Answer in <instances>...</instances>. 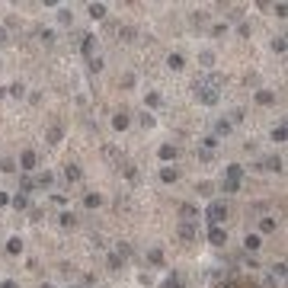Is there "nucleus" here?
Returning <instances> with one entry per match:
<instances>
[{
	"instance_id": "2eb2a0df",
	"label": "nucleus",
	"mask_w": 288,
	"mask_h": 288,
	"mask_svg": "<svg viewBox=\"0 0 288 288\" xmlns=\"http://www.w3.org/2000/svg\"><path fill=\"white\" fill-rule=\"evenodd\" d=\"M10 205L16 208V211H26V208H29V195H22V192H16V195H10Z\"/></svg>"
},
{
	"instance_id": "473e14b6",
	"label": "nucleus",
	"mask_w": 288,
	"mask_h": 288,
	"mask_svg": "<svg viewBox=\"0 0 288 288\" xmlns=\"http://www.w3.org/2000/svg\"><path fill=\"white\" fill-rule=\"evenodd\" d=\"M58 22H64V26H67V22H74V13L71 10H58Z\"/></svg>"
},
{
	"instance_id": "c03bdc74",
	"label": "nucleus",
	"mask_w": 288,
	"mask_h": 288,
	"mask_svg": "<svg viewBox=\"0 0 288 288\" xmlns=\"http://www.w3.org/2000/svg\"><path fill=\"white\" fill-rule=\"evenodd\" d=\"M10 42V32H6V26H0V45H6Z\"/></svg>"
},
{
	"instance_id": "6e6552de",
	"label": "nucleus",
	"mask_w": 288,
	"mask_h": 288,
	"mask_svg": "<svg viewBox=\"0 0 288 288\" xmlns=\"http://www.w3.org/2000/svg\"><path fill=\"white\" fill-rule=\"evenodd\" d=\"M224 176H227V183H240V179H244V166L240 163H231L224 170Z\"/></svg>"
},
{
	"instance_id": "58836bf2",
	"label": "nucleus",
	"mask_w": 288,
	"mask_h": 288,
	"mask_svg": "<svg viewBox=\"0 0 288 288\" xmlns=\"http://www.w3.org/2000/svg\"><path fill=\"white\" fill-rule=\"evenodd\" d=\"M90 71H103V58H100V55L90 58Z\"/></svg>"
},
{
	"instance_id": "7ed1b4c3",
	"label": "nucleus",
	"mask_w": 288,
	"mask_h": 288,
	"mask_svg": "<svg viewBox=\"0 0 288 288\" xmlns=\"http://www.w3.org/2000/svg\"><path fill=\"white\" fill-rule=\"evenodd\" d=\"M208 240H211V247H224V244H227L224 224H211V227H208Z\"/></svg>"
},
{
	"instance_id": "4be33fe9",
	"label": "nucleus",
	"mask_w": 288,
	"mask_h": 288,
	"mask_svg": "<svg viewBox=\"0 0 288 288\" xmlns=\"http://www.w3.org/2000/svg\"><path fill=\"white\" fill-rule=\"evenodd\" d=\"M61 138H64V128H61V125H51V128H48V144H58Z\"/></svg>"
},
{
	"instance_id": "f8f14e48",
	"label": "nucleus",
	"mask_w": 288,
	"mask_h": 288,
	"mask_svg": "<svg viewBox=\"0 0 288 288\" xmlns=\"http://www.w3.org/2000/svg\"><path fill=\"white\" fill-rule=\"evenodd\" d=\"M3 250H6V256H19L22 253V237H10Z\"/></svg>"
},
{
	"instance_id": "09e8293b",
	"label": "nucleus",
	"mask_w": 288,
	"mask_h": 288,
	"mask_svg": "<svg viewBox=\"0 0 288 288\" xmlns=\"http://www.w3.org/2000/svg\"><path fill=\"white\" fill-rule=\"evenodd\" d=\"M0 288H19V282H13V279H3V282H0Z\"/></svg>"
},
{
	"instance_id": "f03ea898",
	"label": "nucleus",
	"mask_w": 288,
	"mask_h": 288,
	"mask_svg": "<svg viewBox=\"0 0 288 288\" xmlns=\"http://www.w3.org/2000/svg\"><path fill=\"white\" fill-rule=\"evenodd\" d=\"M16 166H19L22 173H32V170H39V154H35L32 147H26V150H22V154H19Z\"/></svg>"
},
{
	"instance_id": "37998d69",
	"label": "nucleus",
	"mask_w": 288,
	"mask_h": 288,
	"mask_svg": "<svg viewBox=\"0 0 288 288\" xmlns=\"http://www.w3.org/2000/svg\"><path fill=\"white\" fill-rule=\"evenodd\" d=\"M122 87H125V90L135 87V74H125V77H122Z\"/></svg>"
},
{
	"instance_id": "f3484780",
	"label": "nucleus",
	"mask_w": 288,
	"mask_h": 288,
	"mask_svg": "<svg viewBox=\"0 0 288 288\" xmlns=\"http://www.w3.org/2000/svg\"><path fill=\"white\" fill-rule=\"evenodd\" d=\"M58 224L61 227H77V215H74V211H61V215H58Z\"/></svg>"
},
{
	"instance_id": "a19ab883",
	"label": "nucleus",
	"mask_w": 288,
	"mask_h": 288,
	"mask_svg": "<svg viewBox=\"0 0 288 288\" xmlns=\"http://www.w3.org/2000/svg\"><path fill=\"white\" fill-rule=\"evenodd\" d=\"M125 176H128V179H138V170H135L132 163H125Z\"/></svg>"
},
{
	"instance_id": "864d4df0",
	"label": "nucleus",
	"mask_w": 288,
	"mask_h": 288,
	"mask_svg": "<svg viewBox=\"0 0 288 288\" xmlns=\"http://www.w3.org/2000/svg\"><path fill=\"white\" fill-rule=\"evenodd\" d=\"M67 288H80V285H67Z\"/></svg>"
},
{
	"instance_id": "7c9ffc66",
	"label": "nucleus",
	"mask_w": 288,
	"mask_h": 288,
	"mask_svg": "<svg viewBox=\"0 0 288 288\" xmlns=\"http://www.w3.org/2000/svg\"><path fill=\"white\" fill-rule=\"evenodd\" d=\"M144 103H147L150 109H157V106H160L163 100H160V93H147V96H144Z\"/></svg>"
},
{
	"instance_id": "c756f323",
	"label": "nucleus",
	"mask_w": 288,
	"mask_h": 288,
	"mask_svg": "<svg viewBox=\"0 0 288 288\" xmlns=\"http://www.w3.org/2000/svg\"><path fill=\"white\" fill-rule=\"evenodd\" d=\"M218 147V138L215 135H205V138H202V150H215Z\"/></svg>"
},
{
	"instance_id": "423d86ee",
	"label": "nucleus",
	"mask_w": 288,
	"mask_h": 288,
	"mask_svg": "<svg viewBox=\"0 0 288 288\" xmlns=\"http://www.w3.org/2000/svg\"><path fill=\"white\" fill-rule=\"evenodd\" d=\"M176 179H179V170H176V166H170V163L160 166V183L170 186V183H176Z\"/></svg>"
},
{
	"instance_id": "de8ad7c7",
	"label": "nucleus",
	"mask_w": 288,
	"mask_h": 288,
	"mask_svg": "<svg viewBox=\"0 0 288 288\" xmlns=\"http://www.w3.org/2000/svg\"><path fill=\"white\" fill-rule=\"evenodd\" d=\"M122 35H125V42H132V39H135V29H132V26H125V29H122Z\"/></svg>"
},
{
	"instance_id": "ea45409f",
	"label": "nucleus",
	"mask_w": 288,
	"mask_h": 288,
	"mask_svg": "<svg viewBox=\"0 0 288 288\" xmlns=\"http://www.w3.org/2000/svg\"><path fill=\"white\" fill-rule=\"evenodd\" d=\"M221 189H224V192H237V189H240V183H227V179H224V183H221Z\"/></svg>"
},
{
	"instance_id": "20e7f679",
	"label": "nucleus",
	"mask_w": 288,
	"mask_h": 288,
	"mask_svg": "<svg viewBox=\"0 0 288 288\" xmlns=\"http://www.w3.org/2000/svg\"><path fill=\"white\" fill-rule=\"evenodd\" d=\"M179 215H183V221H199V205L183 202V205H179Z\"/></svg>"
},
{
	"instance_id": "9b49d317",
	"label": "nucleus",
	"mask_w": 288,
	"mask_h": 288,
	"mask_svg": "<svg viewBox=\"0 0 288 288\" xmlns=\"http://www.w3.org/2000/svg\"><path fill=\"white\" fill-rule=\"evenodd\" d=\"M80 176H83V173H80L77 163H67L64 166V179H67V183H80Z\"/></svg>"
},
{
	"instance_id": "cd10ccee",
	"label": "nucleus",
	"mask_w": 288,
	"mask_h": 288,
	"mask_svg": "<svg viewBox=\"0 0 288 288\" xmlns=\"http://www.w3.org/2000/svg\"><path fill=\"white\" fill-rule=\"evenodd\" d=\"M260 231H263V234H276V218H263V221H260Z\"/></svg>"
},
{
	"instance_id": "8fccbe9b",
	"label": "nucleus",
	"mask_w": 288,
	"mask_h": 288,
	"mask_svg": "<svg viewBox=\"0 0 288 288\" xmlns=\"http://www.w3.org/2000/svg\"><path fill=\"white\" fill-rule=\"evenodd\" d=\"M3 205H10V195H6V192H0V208H3Z\"/></svg>"
},
{
	"instance_id": "4c0bfd02",
	"label": "nucleus",
	"mask_w": 288,
	"mask_h": 288,
	"mask_svg": "<svg viewBox=\"0 0 288 288\" xmlns=\"http://www.w3.org/2000/svg\"><path fill=\"white\" fill-rule=\"evenodd\" d=\"M6 90H10V96H22V93H26V87H22V83H10Z\"/></svg>"
},
{
	"instance_id": "b1692460",
	"label": "nucleus",
	"mask_w": 288,
	"mask_h": 288,
	"mask_svg": "<svg viewBox=\"0 0 288 288\" xmlns=\"http://www.w3.org/2000/svg\"><path fill=\"white\" fill-rule=\"evenodd\" d=\"M208 35H211V39H221V35H227V22H215V26L208 29Z\"/></svg>"
},
{
	"instance_id": "603ef678",
	"label": "nucleus",
	"mask_w": 288,
	"mask_h": 288,
	"mask_svg": "<svg viewBox=\"0 0 288 288\" xmlns=\"http://www.w3.org/2000/svg\"><path fill=\"white\" fill-rule=\"evenodd\" d=\"M218 288H234V285H218Z\"/></svg>"
},
{
	"instance_id": "393cba45",
	"label": "nucleus",
	"mask_w": 288,
	"mask_h": 288,
	"mask_svg": "<svg viewBox=\"0 0 288 288\" xmlns=\"http://www.w3.org/2000/svg\"><path fill=\"white\" fill-rule=\"evenodd\" d=\"M87 13H90L93 19H103V16H106V6H103V3H90V6H87Z\"/></svg>"
},
{
	"instance_id": "3c124183",
	"label": "nucleus",
	"mask_w": 288,
	"mask_h": 288,
	"mask_svg": "<svg viewBox=\"0 0 288 288\" xmlns=\"http://www.w3.org/2000/svg\"><path fill=\"white\" fill-rule=\"evenodd\" d=\"M42 288H55V285H48V282H45V285H42Z\"/></svg>"
},
{
	"instance_id": "39448f33",
	"label": "nucleus",
	"mask_w": 288,
	"mask_h": 288,
	"mask_svg": "<svg viewBox=\"0 0 288 288\" xmlns=\"http://www.w3.org/2000/svg\"><path fill=\"white\" fill-rule=\"evenodd\" d=\"M176 154L179 150L173 147V144H160V147H157V157H160L163 163H170V160H176Z\"/></svg>"
},
{
	"instance_id": "72a5a7b5",
	"label": "nucleus",
	"mask_w": 288,
	"mask_h": 288,
	"mask_svg": "<svg viewBox=\"0 0 288 288\" xmlns=\"http://www.w3.org/2000/svg\"><path fill=\"white\" fill-rule=\"evenodd\" d=\"M160 288H183V282H179V276H170V279H166V282H163Z\"/></svg>"
},
{
	"instance_id": "9d476101",
	"label": "nucleus",
	"mask_w": 288,
	"mask_h": 288,
	"mask_svg": "<svg viewBox=\"0 0 288 288\" xmlns=\"http://www.w3.org/2000/svg\"><path fill=\"white\" fill-rule=\"evenodd\" d=\"M195 234H199V227H195L192 221H183V224H179V237H183V240H195Z\"/></svg>"
},
{
	"instance_id": "c85d7f7f",
	"label": "nucleus",
	"mask_w": 288,
	"mask_h": 288,
	"mask_svg": "<svg viewBox=\"0 0 288 288\" xmlns=\"http://www.w3.org/2000/svg\"><path fill=\"white\" fill-rule=\"evenodd\" d=\"M231 128H234V125L227 122V119H221V122L215 125V138H218V135H231Z\"/></svg>"
},
{
	"instance_id": "c9c22d12",
	"label": "nucleus",
	"mask_w": 288,
	"mask_h": 288,
	"mask_svg": "<svg viewBox=\"0 0 288 288\" xmlns=\"http://www.w3.org/2000/svg\"><path fill=\"white\" fill-rule=\"evenodd\" d=\"M272 141H285V125H276V128H272Z\"/></svg>"
},
{
	"instance_id": "6ab92c4d",
	"label": "nucleus",
	"mask_w": 288,
	"mask_h": 288,
	"mask_svg": "<svg viewBox=\"0 0 288 288\" xmlns=\"http://www.w3.org/2000/svg\"><path fill=\"white\" fill-rule=\"evenodd\" d=\"M256 103H260V106H272V103H276V93H272V90H260V93H256Z\"/></svg>"
},
{
	"instance_id": "e433bc0d",
	"label": "nucleus",
	"mask_w": 288,
	"mask_h": 288,
	"mask_svg": "<svg viewBox=\"0 0 288 288\" xmlns=\"http://www.w3.org/2000/svg\"><path fill=\"white\" fill-rule=\"evenodd\" d=\"M39 35H42V42H45V45H55V32H51V29H42Z\"/></svg>"
},
{
	"instance_id": "79ce46f5",
	"label": "nucleus",
	"mask_w": 288,
	"mask_h": 288,
	"mask_svg": "<svg viewBox=\"0 0 288 288\" xmlns=\"http://www.w3.org/2000/svg\"><path fill=\"white\" fill-rule=\"evenodd\" d=\"M272 276L282 279V276H285V263H276V266H272Z\"/></svg>"
},
{
	"instance_id": "ddd939ff",
	"label": "nucleus",
	"mask_w": 288,
	"mask_h": 288,
	"mask_svg": "<svg viewBox=\"0 0 288 288\" xmlns=\"http://www.w3.org/2000/svg\"><path fill=\"white\" fill-rule=\"evenodd\" d=\"M19 192H22V195H29V192H35V179H32V176H29V173H22V176H19Z\"/></svg>"
},
{
	"instance_id": "aec40b11",
	"label": "nucleus",
	"mask_w": 288,
	"mask_h": 288,
	"mask_svg": "<svg viewBox=\"0 0 288 288\" xmlns=\"http://www.w3.org/2000/svg\"><path fill=\"white\" fill-rule=\"evenodd\" d=\"M147 263H150V266H163V250H147Z\"/></svg>"
},
{
	"instance_id": "2f4dec72",
	"label": "nucleus",
	"mask_w": 288,
	"mask_h": 288,
	"mask_svg": "<svg viewBox=\"0 0 288 288\" xmlns=\"http://www.w3.org/2000/svg\"><path fill=\"white\" fill-rule=\"evenodd\" d=\"M195 192H199V195H211V192H215V186H211V183H199V186H195Z\"/></svg>"
},
{
	"instance_id": "a211bd4d",
	"label": "nucleus",
	"mask_w": 288,
	"mask_h": 288,
	"mask_svg": "<svg viewBox=\"0 0 288 288\" xmlns=\"http://www.w3.org/2000/svg\"><path fill=\"white\" fill-rule=\"evenodd\" d=\"M83 205H87V208H100L103 205V195L100 192H87V195H83Z\"/></svg>"
},
{
	"instance_id": "a878e982",
	"label": "nucleus",
	"mask_w": 288,
	"mask_h": 288,
	"mask_svg": "<svg viewBox=\"0 0 288 288\" xmlns=\"http://www.w3.org/2000/svg\"><path fill=\"white\" fill-rule=\"evenodd\" d=\"M0 170H3V173H16L19 166H16V160H13V157H3V160H0Z\"/></svg>"
},
{
	"instance_id": "dca6fc26",
	"label": "nucleus",
	"mask_w": 288,
	"mask_h": 288,
	"mask_svg": "<svg viewBox=\"0 0 288 288\" xmlns=\"http://www.w3.org/2000/svg\"><path fill=\"white\" fill-rule=\"evenodd\" d=\"M166 64H170V71H183V67H186V58L179 55V51H173V55L166 58Z\"/></svg>"
},
{
	"instance_id": "0eeeda50",
	"label": "nucleus",
	"mask_w": 288,
	"mask_h": 288,
	"mask_svg": "<svg viewBox=\"0 0 288 288\" xmlns=\"http://www.w3.org/2000/svg\"><path fill=\"white\" fill-rule=\"evenodd\" d=\"M48 186H55V173H51V170H42L39 176H35V189H48Z\"/></svg>"
},
{
	"instance_id": "a18cd8bd",
	"label": "nucleus",
	"mask_w": 288,
	"mask_h": 288,
	"mask_svg": "<svg viewBox=\"0 0 288 288\" xmlns=\"http://www.w3.org/2000/svg\"><path fill=\"white\" fill-rule=\"evenodd\" d=\"M141 125L150 128V125H154V116H147V112H144V116H141Z\"/></svg>"
},
{
	"instance_id": "412c9836",
	"label": "nucleus",
	"mask_w": 288,
	"mask_h": 288,
	"mask_svg": "<svg viewBox=\"0 0 288 288\" xmlns=\"http://www.w3.org/2000/svg\"><path fill=\"white\" fill-rule=\"evenodd\" d=\"M199 64L205 67V71H211V67H215V51H202V55H199Z\"/></svg>"
},
{
	"instance_id": "49530a36",
	"label": "nucleus",
	"mask_w": 288,
	"mask_h": 288,
	"mask_svg": "<svg viewBox=\"0 0 288 288\" xmlns=\"http://www.w3.org/2000/svg\"><path fill=\"white\" fill-rule=\"evenodd\" d=\"M237 32H240V35L247 39V35H250V22H240V26H237Z\"/></svg>"
},
{
	"instance_id": "bb28decb",
	"label": "nucleus",
	"mask_w": 288,
	"mask_h": 288,
	"mask_svg": "<svg viewBox=\"0 0 288 288\" xmlns=\"http://www.w3.org/2000/svg\"><path fill=\"white\" fill-rule=\"evenodd\" d=\"M263 170H282V160H279V157H266V160H263Z\"/></svg>"
},
{
	"instance_id": "4468645a",
	"label": "nucleus",
	"mask_w": 288,
	"mask_h": 288,
	"mask_svg": "<svg viewBox=\"0 0 288 288\" xmlns=\"http://www.w3.org/2000/svg\"><path fill=\"white\" fill-rule=\"evenodd\" d=\"M244 247H247V253H256V250L263 247V237L260 234H247V240H244Z\"/></svg>"
},
{
	"instance_id": "1a4fd4ad",
	"label": "nucleus",
	"mask_w": 288,
	"mask_h": 288,
	"mask_svg": "<svg viewBox=\"0 0 288 288\" xmlns=\"http://www.w3.org/2000/svg\"><path fill=\"white\" fill-rule=\"evenodd\" d=\"M128 125H132V119H128V112H116V116H112V128H116V132H125Z\"/></svg>"
},
{
	"instance_id": "f704fd0d",
	"label": "nucleus",
	"mask_w": 288,
	"mask_h": 288,
	"mask_svg": "<svg viewBox=\"0 0 288 288\" xmlns=\"http://www.w3.org/2000/svg\"><path fill=\"white\" fill-rule=\"evenodd\" d=\"M272 51H279V55H282V51H285V35H279V39H272Z\"/></svg>"
},
{
	"instance_id": "5701e85b",
	"label": "nucleus",
	"mask_w": 288,
	"mask_h": 288,
	"mask_svg": "<svg viewBox=\"0 0 288 288\" xmlns=\"http://www.w3.org/2000/svg\"><path fill=\"white\" fill-rule=\"evenodd\" d=\"M106 263H109V269H112V272L125 269V260H122V256H119V253H109V260H106Z\"/></svg>"
},
{
	"instance_id": "f257e3e1",
	"label": "nucleus",
	"mask_w": 288,
	"mask_h": 288,
	"mask_svg": "<svg viewBox=\"0 0 288 288\" xmlns=\"http://www.w3.org/2000/svg\"><path fill=\"white\" fill-rule=\"evenodd\" d=\"M231 215V208H227V202H221V199H215L211 205L205 208V218H208V227L211 224H224V218Z\"/></svg>"
}]
</instances>
